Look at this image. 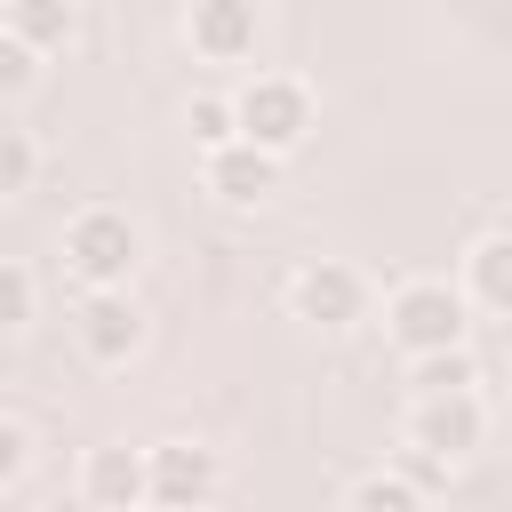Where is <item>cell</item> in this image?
Returning a JSON list of instances; mask_svg holds the SVG:
<instances>
[{
  "label": "cell",
  "instance_id": "1",
  "mask_svg": "<svg viewBox=\"0 0 512 512\" xmlns=\"http://www.w3.org/2000/svg\"><path fill=\"white\" fill-rule=\"evenodd\" d=\"M472 312H480V304L464 296V280L416 272V280H400V288L384 296V336H392L400 360H432V352L472 344Z\"/></svg>",
  "mask_w": 512,
  "mask_h": 512
},
{
  "label": "cell",
  "instance_id": "2",
  "mask_svg": "<svg viewBox=\"0 0 512 512\" xmlns=\"http://www.w3.org/2000/svg\"><path fill=\"white\" fill-rule=\"evenodd\" d=\"M56 256H64V272L80 288H128L144 272V224L128 208H112V200H88V208L64 216V248Z\"/></svg>",
  "mask_w": 512,
  "mask_h": 512
},
{
  "label": "cell",
  "instance_id": "3",
  "mask_svg": "<svg viewBox=\"0 0 512 512\" xmlns=\"http://www.w3.org/2000/svg\"><path fill=\"white\" fill-rule=\"evenodd\" d=\"M400 440H408V456H416V464H464V456L488 440V400H480V384L408 392Z\"/></svg>",
  "mask_w": 512,
  "mask_h": 512
},
{
  "label": "cell",
  "instance_id": "4",
  "mask_svg": "<svg viewBox=\"0 0 512 512\" xmlns=\"http://www.w3.org/2000/svg\"><path fill=\"white\" fill-rule=\"evenodd\" d=\"M232 104H240V136H256L280 160L304 152V136H312V88L296 72H248L232 88Z\"/></svg>",
  "mask_w": 512,
  "mask_h": 512
},
{
  "label": "cell",
  "instance_id": "5",
  "mask_svg": "<svg viewBox=\"0 0 512 512\" xmlns=\"http://www.w3.org/2000/svg\"><path fill=\"white\" fill-rule=\"evenodd\" d=\"M288 312L304 320V328H360L368 320V272L360 264H344V256H304L296 272H288Z\"/></svg>",
  "mask_w": 512,
  "mask_h": 512
},
{
  "label": "cell",
  "instance_id": "6",
  "mask_svg": "<svg viewBox=\"0 0 512 512\" xmlns=\"http://www.w3.org/2000/svg\"><path fill=\"white\" fill-rule=\"evenodd\" d=\"M144 336H152V320H144V304H136L128 288H80V304H72V344H80L96 368H128V360L144 352Z\"/></svg>",
  "mask_w": 512,
  "mask_h": 512
},
{
  "label": "cell",
  "instance_id": "7",
  "mask_svg": "<svg viewBox=\"0 0 512 512\" xmlns=\"http://www.w3.org/2000/svg\"><path fill=\"white\" fill-rule=\"evenodd\" d=\"M184 48H192L208 72H240V64H256V48H264V16H256V0H192V8H184Z\"/></svg>",
  "mask_w": 512,
  "mask_h": 512
},
{
  "label": "cell",
  "instance_id": "8",
  "mask_svg": "<svg viewBox=\"0 0 512 512\" xmlns=\"http://www.w3.org/2000/svg\"><path fill=\"white\" fill-rule=\"evenodd\" d=\"M280 176H288V160L264 152L256 136H232V144L200 152V192H208L216 208H264V200L280 192Z\"/></svg>",
  "mask_w": 512,
  "mask_h": 512
},
{
  "label": "cell",
  "instance_id": "9",
  "mask_svg": "<svg viewBox=\"0 0 512 512\" xmlns=\"http://www.w3.org/2000/svg\"><path fill=\"white\" fill-rule=\"evenodd\" d=\"M80 504L88 512H136L152 504V448H128V440H104L80 456Z\"/></svg>",
  "mask_w": 512,
  "mask_h": 512
},
{
  "label": "cell",
  "instance_id": "10",
  "mask_svg": "<svg viewBox=\"0 0 512 512\" xmlns=\"http://www.w3.org/2000/svg\"><path fill=\"white\" fill-rule=\"evenodd\" d=\"M216 496H224L216 448H200V440H160L152 448V504L160 512H208Z\"/></svg>",
  "mask_w": 512,
  "mask_h": 512
},
{
  "label": "cell",
  "instance_id": "11",
  "mask_svg": "<svg viewBox=\"0 0 512 512\" xmlns=\"http://www.w3.org/2000/svg\"><path fill=\"white\" fill-rule=\"evenodd\" d=\"M464 296L488 320H512V232H488L464 248Z\"/></svg>",
  "mask_w": 512,
  "mask_h": 512
},
{
  "label": "cell",
  "instance_id": "12",
  "mask_svg": "<svg viewBox=\"0 0 512 512\" xmlns=\"http://www.w3.org/2000/svg\"><path fill=\"white\" fill-rule=\"evenodd\" d=\"M8 32L32 40L40 56H64L72 32H80V8H72V0H8Z\"/></svg>",
  "mask_w": 512,
  "mask_h": 512
},
{
  "label": "cell",
  "instance_id": "13",
  "mask_svg": "<svg viewBox=\"0 0 512 512\" xmlns=\"http://www.w3.org/2000/svg\"><path fill=\"white\" fill-rule=\"evenodd\" d=\"M344 504H360V512H408V504H424V472H400V464H376V472H360V480H344Z\"/></svg>",
  "mask_w": 512,
  "mask_h": 512
},
{
  "label": "cell",
  "instance_id": "14",
  "mask_svg": "<svg viewBox=\"0 0 512 512\" xmlns=\"http://www.w3.org/2000/svg\"><path fill=\"white\" fill-rule=\"evenodd\" d=\"M32 176H40V144H32V128H24V120H0V200H24Z\"/></svg>",
  "mask_w": 512,
  "mask_h": 512
},
{
  "label": "cell",
  "instance_id": "15",
  "mask_svg": "<svg viewBox=\"0 0 512 512\" xmlns=\"http://www.w3.org/2000/svg\"><path fill=\"white\" fill-rule=\"evenodd\" d=\"M184 128H192V144H200V152H216V144H232V136H240V104L208 88V96H192V104H184Z\"/></svg>",
  "mask_w": 512,
  "mask_h": 512
},
{
  "label": "cell",
  "instance_id": "16",
  "mask_svg": "<svg viewBox=\"0 0 512 512\" xmlns=\"http://www.w3.org/2000/svg\"><path fill=\"white\" fill-rule=\"evenodd\" d=\"M32 88H40V48H32V40H16V32H0V104L16 112Z\"/></svg>",
  "mask_w": 512,
  "mask_h": 512
},
{
  "label": "cell",
  "instance_id": "17",
  "mask_svg": "<svg viewBox=\"0 0 512 512\" xmlns=\"http://www.w3.org/2000/svg\"><path fill=\"white\" fill-rule=\"evenodd\" d=\"M32 320H40V280H32V264H0V328L24 336Z\"/></svg>",
  "mask_w": 512,
  "mask_h": 512
},
{
  "label": "cell",
  "instance_id": "18",
  "mask_svg": "<svg viewBox=\"0 0 512 512\" xmlns=\"http://www.w3.org/2000/svg\"><path fill=\"white\" fill-rule=\"evenodd\" d=\"M416 376V392H448V384H480V360H472V344H456V352H432V360H408Z\"/></svg>",
  "mask_w": 512,
  "mask_h": 512
},
{
  "label": "cell",
  "instance_id": "19",
  "mask_svg": "<svg viewBox=\"0 0 512 512\" xmlns=\"http://www.w3.org/2000/svg\"><path fill=\"white\" fill-rule=\"evenodd\" d=\"M24 480H32V424L0 416V496H16Z\"/></svg>",
  "mask_w": 512,
  "mask_h": 512
}]
</instances>
